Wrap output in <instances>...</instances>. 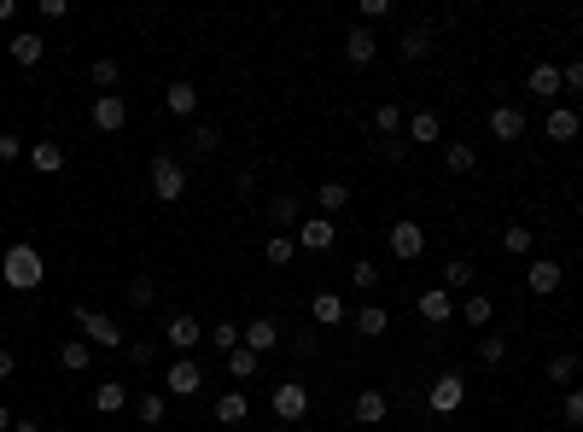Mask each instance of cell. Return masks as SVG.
Returning <instances> with one entry per match:
<instances>
[{
  "label": "cell",
  "instance_id": "37",
  "mask_svg": "<svg viewBox=\"0 0 583 432\" xmlns=\"http://www.w3.org/2000/svg\"><path fill=\"white\" fill-rule=\"evenodd\" d=\"M88 77H94V88H99V94H117L123 65H117V59H94V70H88Z\"/></svg>",
  "mask_w": 583,
  "mask_h": 432
},
{
  "label": "cell",
  "instance_id": "27",
  "mask_svg": "<svg viewBox=\"0 0 583 432\" xmlns=\"http://www.w3.org/2000/svg\"><path fill=\"white\" fill-rule=\"evenodd\" d=\"M205 339L216 345L222 356H228V351H240V345H245V327H240V322H210V327H205Z\"/></svg>",
  "mask_w": 583,
  "mask_h": 432
},
{
  "label": "cell",
  "instance_id": "38",
  "mask_svg": "<svg viewBox=\"0 0 583 432\" xmlns=\"http://www.w3.org/2000/svg\"><path fill=\"white\" fill-rule=\"evenodd\" d=\"M531 245H537V234H531L525 222H514V228H502V252H507V257H525Z\"/></svg>",
  "mask_w": 583,
  "mask_h": 432
},
{
  "label": "cell",
  "instance_id": "16",
  "mask_svg": "<svg viewBox=\"0 0 583 432\" xmlns=\"http://www.w3.org/2000/svg\"><path fill=\"white\" fill-rule=\"evenodd\" d=\"M280 339H287V333H280V322H269V316H263V322H245V351L269 356V351H275Z\"/></svg>",
  "mask_w": 583,
  "mask_h": 432
},
{
  "label": "cell",
  "instance_id": "47",
  "mask_svg": "<svg viewBox=\"0 0 583 432\" xmlns=\"http://www.w3.org/2000/svg\"><path fill=\"white\" fill-rule=\"evenodd\" d=\"M18 158H23V141L12 129H0V164H18Z\"/></svg>",
  "mask_w": 583,
  "mask_h": 432
},
{
  "label": "cell",
  "instance_id": "17",
  "mask_svg": "<svg viewBox=\"0 0 583 432\" xmlns=\"http://www.w3.org/2000/svg\"><path fill=\"white\" fill-rule=\"evenodd\" d=\"M269 222L297 234V222H304V199H297V193H275V199H269Z\"/></svg>",
  "mask_w": 583,
  "mask_h": 432
},
{
  "label": "cell",
  "instance_id": "56",
  "mask_svg": "<svg viewBox=\"0 0 583 432\" xmlns=\"http://www.w3.org/2000/svg\"><path fill=\"white\" fill-rule=\"evenodd\" d=\"M12 432H41V421H12Z\"/></svg>",
  "mask_w": 583,
  "mask_h": 432
},
{
  "label": "cell",
  "instance_id": "39",
  "mask_svg": "<svg viewBox=\"0 0 583 432\" xmlns=\"http://www.w3.org/2000/svg\"><path fill=\"white\" fill-rule=\"evenodd\" d=\"M158 304V280L152 275H134L129 280V310H152Z\"/></svg>",
  "mask_w": 583,
  "mask_h": 432
},
{
  "label": "cell",
  "instance_id": "48",
  "mask_svg": "<svg viewBox=\"0 0 583 432\" xmlns=\"http://www.w3.org/2000/svg\"><path fill=\"white\" fill-rule=\"evenodd\" d=\"M560 415H566V421H572V427H583V386H572V391H566Z\"/></svg>",
  "mask_w": 583,
  "mask_h": 432
},
{
  "label": "cell",
  "instance_id": "30",
  "mask_svg": "<svg viewBox=\"0 0 583 432\" xmlns=\"http://www.w3.org/2000/svg\"><path fill=\"white\" fill-rule=\"evenodd\" d=\"M351 322H356V333H362V339H379V333H386V327H391V316H386V310H379V304H362V310H356V316H351Z\"/></svg>",
  "mask_w": 583,
  "mask_h": 432
},
{
  "label": "cell",
  "instance_id": "52",
  "mask_svg": "<svg viewBox=\"0 0 583 432\" xmlns=\"http://www.w3.org/2000/svg\"><path fill=\"white\" fill-rule=\"evenodd\" d=\"M379 152H386L391 164H403V158H408V141H379Z\"/></svg>",
  "mask_w": 583,
  "mask_h": 432
},
{
  "label": "cell",
  "instance_id": "57",
  "mask_svg": "<svg viewBox=\"0 0 583 432\" xmlns=\"http://www.w3.org/2000/svg\"><path fill=\"white\" fill-rule=\"evenodd\" d=\"M0 432H12V409H6V403H0Z\"/></svg>",
  "mask_w": 583,
  "mask_h": 432
},
{
  "label": "cell",
  "instance_id": "31",
  "mask_svg": "<svg viewBox=\"0 0 583 432\" xmlns=\"http://www.w3.org/2000/svg\"><path fill=\"white\" fill-rule=\"evenodd\" d=\"M473 164H478V152L467 141H450V146H443V170H450V176H467Z\"/></svg>",
  "mask_w": 583,
  "mask_h": 432
},
{
  "label": "cell",
  "instance_id": "12",
  "mask_svg": "<svg viewBox=\"0 0 583 432\" xmlns=\"http://www.w3.org/2000/svg\"><path fill=\"white\" fill-rule=\"evenodd\" d=\"M414 310H420V316H426V322H432V327H443V322H455V299H450V292H443V287H426V292H420V299H414Z\"/></svg>",
  "mask_w": 583,
  "mask_h": 432
},
{
  "label": "cell",
  "instance_id": "40",
  "mask_svg": "<svg viewBox=\"0 0 583 432\" xmlns=\"http://www.w3.org/2000/svg\"><path fill=\"white\" fill-rule=\"evenodd\" d=\"M257 368H263V356H257V351H245V345H240V351H228V374L233 380H251Z\"/></svg>",
  "mask_w": 583,
  "mask_h": 432
},
{
  "label": "cell",
  "instance_id": "6",
  "mask_svg": "<svg viewBox=\"0 0 583 432\" xmlns=\"http://www.w3.org/2000/svg\"><path fill=\"white\" fill-rule=\"evenodd\" d=\"M198 386H205V368H198L193 356H176V363L164 368V391L169 398H198Z\"/></svg>",
  "mask_w": 583,
  "mask_h": 432
},
{
  "label": "cell",
  "instance_id": "4",
  "mask_svg": "<svg viewBox=\"0 0 583 432\" xmlns=\"http://www.w3.org/2000/svg\"><path fill=\"white\" fill-rule=\"evenodd\" d=\"M269 409H275V421H304L309 415V386L304 380H280L275 398H269Z\"/></svg>",
  "mask_w": 583,
  "mask_h": 432
},
{
  "label": "cell",
  "instance_id": "35",
  "mask_svg": "<svg viewBox=\"0 0 583 432\" xmlns=\"http://www.w3.org/2000/svg\"><path fill=\"white\" fill-rule=\"evenodd\" d=\"M374 129H379V134H386V141H396V134H403V129H408V117H403V106H391V100H386V106H379V111H374Z\"/></svg>",
  "mask_w": 583,
  "mask_h": 432
},
{
  "label": "cell",
  "instance_id": "34",
  "mask_svg": "<svg viewBox=\"0 0 583 432\" xmlns=\"http://www.w3.org/2000/svg\"><path fill=\"white\" fill-rule=\"evenodd\" d=\"M455 316H461V322H467V327H490V316H496V304L485 299V292H473V299H467V304H461V310H455Z\"/></svg>",
  "mask_w": 583,
  "mask_h": 432
},
{
  "label": "cell",
  "instance_id": "9",
  "mask_svg": "<svg viewBox=\"0 0 583 432\" xmlns=\"http://www.w3.org/2000/svg\"><path fill=\"white\" fill-rule=\"evenodd\" d=\"M467 403V380L461 374H438L432 380V415H455Z\"/></svg>",
  "mask_w": 583,
  "mask_h": 432
},
{
  "label": "cell",
  "instance_id": "22",
  "mask_svg": "<svg viewBox=\"0 0 583 432\" xmlns=\"http://www.w3.org/2000/svg\"><path fill=\"white\" fill-rule=\"evenodd\" d=\"M164 106L176 111V117H198V88H193V82H169V88H164Z\"/></svg>",
  "mask_w": 583,
  "mask_h": 432
},
{
  "label": "cell",
  "instance_id": "8",
  "mask_svg": "<svg viewBox=\"0 0 583 432\" xmlns=\"http://www.w3.org/2000/svg\"><path fill=\"white\" fill-rule=\"evenodd\" d=\"M304 252H332V240H339V228H332V216H304L297 222V234H292Z\"/></svg>",
  "mask_w": 583,
  "mask_h": 432
},
{
  "label": "cell",
  "instance_id": "5",
  "mask_svg": "<svg viewBox=\"0 0 583 432\" xmlns=\"http://www.w3.org/2000/svg\"><path fill=\"white\" fill-rule=\"evenodd\" d=\"M386 245H391V257L396 263H414L420 252H426V228H420V222H391V234H386Z\"/></svg>",
  "mask_w": 583,
  "mask_h": 432
},
{
  "label": "cell",
  "instance_id": "42",
  "mask_svg": "<svg viewBox=\"0 0 583 432\" xmlns=\"http://www.w3.org/2000/svg\"><path fill=\"white\" fill-rule=\"evenodd\" d=\"M216 146H222V129H216V123H193V152L210 158Z\"/></svg>",
  "mask_w": 583,
  "mask_h": 432
},
{
  "label": "cell",
  "instance_id": "46",
  "mask_svg": "<svg viewBox=\"0 0 583 432\" xmlns=\"http://www.w3.org/2000/svg\"><path fill=\"white\" fill-rule=\"evenodd\" d=\"M123 351H129V363H134V368L158 363V339H129V345H123Z\"/></svg>",
  "mask_w": 583,
  "mask_h": 432
},
{
  "label": "cell",
  "instance_id": "21",
  "mask_svg": "<svg viewBox=\"0 0 583 432\" xmlns=\"http://www.w3.org/2000/svg\"><path fill=\"white\" fill-rule=\"evenodd\" d=\"M12 59H18L23 70H35V65L47 59V41H41V35H30V30H23V35H12Z\"/></svg>",
  "mask_w": 583,
  "mask_h": 432
},
{
  "label": "cell",
  "instance_id": "29",
  "mask_svg": "<svg viewBox=\"0 0 583 432\" xmlns=\"http://www.w3.org/2000/svg\"><path fill=\"white\" fill-rule=\"evenodd\" d=\"M94 363V345L88 339H65L59 345V368H70V374H82V368Z\"/></svg>",
  "mask_w": 583,
  "mask_h": 432
},
{
  "label": "cell",
  "instance_id": "43",
  "mask_svg": "<svg viewBox=\"0 0 583 432\" xmlns=\"http://www.w3.org/2000/svg\"><path fill=\"white\" fill-rule=\"evenodd\" d=\"M396 53H403V59H426L432 53V35L426 30H408L403 41H396Z\"/></svg>",
  "mask_w": 583,
  "mask_h": 432
},
{
  "label": "cell",
  "instance_id": "53",
  "mask_svg": "<svg viewBox=\"0 0 583 432\" xmlns=\"http://www.w3.org/2000/svg\"><path fill=\"white\" fill-rule=\"evenodd\" d=\"M233 188H240V193H257V170H251V164H245V170H240V176H233Z\"/></svg>",
  "mask_w": 583,
  "mask_h": 432
},
{
  "label": "cell",
  "instance_id": "32",
  "mask_svg": "<svg viewBox=\"0 0 583 432\" xmlns=\"http://www.w3.org/2000/svg\"><path fill=\"white\" fill-rule=\"evenodd\" d=\"M315 205H321V216L344 211V205H351V188H344V181H321V188H315Z\"/></svg>",
  "mask_w": 583,
  "mask_h": 432
},
{
  "label": "cell",
  "instance_id": "13",
  "mask_svg": "<svg viewBox=\"0 0 583 432\" xmlns=\"http://www.w3.org/2000/svg\"><path fill=\"white\" fill-rule=\"evenodd\" d=\"M344 59H351V65H374L379 59V35L368 30V23H356V30L344 35Z\"/></svg>",
  "mask_w": 583,
  "mask_h": 432
},
{
  "label": "cell",
  "instance_id": "33",
  "mask_svg": "<svg viewBox=\"0 0 583 432\" xmlns=\"http://www.w3.org/2000/svg\"><path fill=\"white\" fill-rule=\"evenodd\" d=\"M292 252H297L292 234H269V240H263V263H275V269H287V263H292Z\"/></svg>",
  "mask_w": 583,
  "mask_h": 432
},
{
  "label": "cell",
  "instance_id": "44",
  "mask_svg": "<svg viewBox=\"0 0 583 432\" xmlns=\"http://www.w3.org/2000/svg\"><path fill=\"white\" fill-rule=\"evenodd\" d=\"M478 363H507V339H502V333H485V339H478Z\"/></svg>",
  "mask_w": 583,
  "mask_h": 432
},
{
  "label": "cell",
  "instance_id": "11",
  "mask_svg": "<svg viewBox=\"0 0 583 432\" xmlns=\"http://www.w3.org/2000/svg\"><path fill=\"white\" fill-rule=\"evenodd\" d=\"M164 339L176 345L181 356H193L198 339H205V327H198V316H169V322H164Z\"/></svg>",
  "mask_w": 583,
  "mask_h": 432
},
{
  "label": "cell",
  "instance_id": "28",
  "mask_svg": "<svg viewBox=\"0 0 583 432\" xmlns=\"http://www.w3.org/2000/svg\"><path fill=\"white\" fill-rule=\"evenodd\" d=\"M408 141H420V146L443 141V123H438V111H414V117H408Z\"/></svg>",
  "mask_w": 583,
  "mask_h": 432
},
{
  "label": "cell",
  "instance_id": "50",
  "mask_svg": "<svg viewBox=\"0 0 583 432\" xmlns=\"http://www.w3.org/2000/svg\"><path fill=\"white\" fill-rule=\"evenodd\" d=\"M560 82H566L572 94H583V59H572V65H560Z\"/></svg>",
  "mask_w": 583,
  "mask_h": 432
},
{
  "label": "cell",
  "instance_id": "7",
  "mask_svg": "<svg viewBox=\"0 0 583 432\" xmlns=\"http://www.w3.org/2000/svg\"><path fill=\"white\" fill-rule=\"evenodd\" d=\"M88 123L99 134H117L123 123H129V106H123V94H94V106H88Z\"/></svg>",
  "mask_w": 583,
  "mask_h": 432
},
{
  "label": "cell",
  "instance_id": "24",
  "mask_svg": "<svg viewBox=\"0 0 583 432\" xmlns=\"http://www.w3.org/2000/svg\"><path fill=\"white\" fill-rule=\"evenodd\" d=\"M30 164L41 170V176H59V170H65V146H59V141H35L30 146Z\"/></svg>",
  "mask_w": 583,
  "mask_h": 432
},
{
  "label": "cell",
  "instance_id": "36",
  "mask_svg": "<svg viewBox=\"0 0 583 432\" xmlns=\"http://www.w3.org/2000/svg\"><path fill=\"white\" fill-rule=\"evenodd\" d=\"M134 415H141L146 427H164V415H169V398H164V391H146V398L134 403Z\"/></svg>",
  "mask_w": 583,
  "mask_h": 432
},
{
  "label": "cell",
  "instance_id": "54",
  "mask_svg": "<svg viewBox=\"0 0 583 432\" xmlns=\"http://www.w3.org/2000/svg\"><path fill=\"white\" fill-rule=\"evenodd\" d=\"M0 380H12V351L0 345Z\"/></svg>",
  "mask_w": 583,
  "mask_h": 432
},
{
  "label": "cell",
  "instance_id": "26",
  "mask_svg": "<svg viewBox=\"0 0 583 432\" xmlns=\"http://www.w3.org/2000/svg\"><path fill=\"white\" fill-rule=\"evenodd\" d=\"M216 421H222V427H245V421H251V403H245V391L216 398Z\"/></svg>",
  "mask_w": 583,
  "mask_h": 432
},
{
  "label": "cell",
  "instance_id": "49",
  "mask_svg": "<svg viewBox=\"0 0 583 432\" xmlns=\"http://www.w3.org/2000/svg\"><path fill=\"white\" fill-rule=\"evenodd\" d=\"M391 6H396V0H362V23L374 30L379 18H391Z\"/></svg>",
  "mask_w": 583,
  "mask_h": 432
},
{
  "label": "cell",
  "instance_id": "41",
  "mask_svg": "<svg viewBox=\"0 0 583 432\" xmlns=\"http://www.w3.org/2000/svg\"><path fill=\"white\" fill-rule=\"evenodd\" d=\"M461 287H473V263H467V257H450V269H443V292H461Z\"/></svg>",
  "mask_w": 583,
  "mask_h": 432
},
{
  "label": "cell",
  "instance_id": "51",
  "mask_svg": "<svg viewBox=\"0 0 583 432\" xmlns=\"http://www.w3.org/2000/svg\"><path fill=\"white\" fill-rule=\"evenodd\" d=\"M65 12H70V0H41V18H47V23H59Z\"/></svg>",
  "mask_w": 583,
  "mask_h": 432
},
{
  "label": "cell",
  "instance_id": "45",
  "mask_svg": "<svg viewBox=\"0 0 583 432\" xmlns=\"http://www.w3.org/2000/svg\"><path fill=\"white\" fill-rule=\"evenodd\" d=\"M351 287H362V292H374V287H379V263H374V257H362V263L351 269Z\"/></svg>",
  "mask_w": 583,
  "mask_h": 432
},
{
  "label": "cell",
  "instance_id": "1",
  "mask_svg": "<svg viewBox=\"0 0 583 432\" xmlns=\"http://www.w3.org/2000/svg\"><path fill=\"white\" fill-rule=\"evenodd\" d=\"M0 275H6L12 292H35L47 280V263H41V252H35L30 240H18V245H6V257H0Z\"/></svg>",
  "mask_w": 583,
  "mask_h": 432
},
{
  "label": "cell",
  "instance_id": "2",
  "mask_svg": "<svg viewBox=\"0 0 583 432\" xmlns=\"http://www.w3.org/2000/svg\"><path fill=\"white\" fill-rule=\"evenodd\" d=\"M146 181H152V199L158 205H176L181 193H187V164H181V158H169V152H152Z\"/></svg>",
  "mask_w": 583,
  "mask_h": 432
},
{
  "label": "cell",
  "instance_id": "10",
  "mask_svg": "<svg viewBox=\"0 0 583 432\" xmlns=\"http://www.w3.org/2000/svg\"><path fill=\"white\" fill-rule=\"evenodd\" d=\"M560 280H566V269L554 263V257H537V263L525 269V287L537 292V299H554V292H560Z\"/></svg>",
  "mask_w": 583,
  "mask_h": 432
},
{
  "label": "cell",
  "instance_id": "18",
  "mask_svg": "<svg viewBox=\"0 0 583 432\" xmlns=\"http://www.w3.org/2000/svg\"><path fill=\"white\" fill-rule=\"evenodd\" d=\"M94 409L99 415H123L129 409V386H123V380H99L94 386Z\"/></svg>",
  "mask_w": 583,
  "mask_h": 432
},
{
  "label": "cell",
  "instance_id": "19",
  "mask_svg": "<svg viewBox=\"0 0 583 432\" xmlns=\"http://www.w3.org/2000/svg\"><path fill=\"white\" fill-rule=\"evenodd\" d=\"M525 88L537 94V100H554V94H566V82H560V65H537L525 77Z\"/></svg>",
  "mask_w": 583,
  "mask_h": 432
},
{
  "label": "cell",
  "instance_id": "15",
  "mask_svg": "<svg viewBox=\"0 0 583 432\" xmlns=\"http://www.w3.org/2000/svg\"><path fill=\"white\" fill-rule=\"evenodd\" d=\"M490 134L496 141H525V111L519 106H496L490 111Z\"/></svg>",
  "mask_w": 583,
  "mask_h": 432
},
{
  "label": "cell",
  "instance_id": "14",
  "mask_svg": "<svg viewBox=\"0 0 583 432\" xmlns=\"http://www.w3.org/2000/svg\"><path fill=\"white\" fill-rule=\"evenodd\" d=\"M309 316H315L321 327H344L351 322V304H344L339 292H315V299H309Z\"/></svg>",
  "mask_w": 583,
  "mask_h": 432
},
{
  "label": "cell",
  "instance_id": "20",
  "mask_svg": "<svg viewBox=\"0 0 583 432\" xmlns=\"http://www.w3.org/2000/svg\"><path fill=\"white\" fill-rule=\"evenodd\" d=\"M356 421H362V427H379V421H386V391H374V386H368V391H356Z\"/></svg>",
  "mask_w": 583,
  "mask_h": 432
},
{
  "label": "cell",
  "instance_id": "25",
  "mask_svg": "<svg viewBox=\"0 0 583 432\" xmlns=\"http://www.w3.org/2000/svg\"><path fill=\"white\" fill-rule=\"evenodd\" d=\"M542 380H549V386H560V391H572L578 386V356H549V368H542Z\"/></svg>",
  "mask_w": 583,
  "mask_h": 432
},
{
  "label": "cell",
  "instance_id": "23",
  "mask_svg": "<svg viewBox=\"0 0 583 432\" xmlns=\"http://www.w3.org/2000/svg\"><path fill=\"white\" fill-rule=\"evenodd\" d=\"M542 129H549V141H578V129H583V123H578V111H572V106H554Z\"/></svg>",
  "mask_w": 583,
  "mask_h": 432
},
{
  "label": "cell",
  "instance_id": "55",
  "mask_svg": "<svg viewBox=\"0 0 583 432\" xmlns=\"http://www.w3.org/2000/svg\"><path fill=\"white\" fill-rule=\"evenodd\" d=\"M6 18H18V0H0V23Z\"/></svg>",
  "mask_w": 583,
  "mask_h": 432
},
{
  "label": "cell",
  "instance_id": "3",
  "mask_svg": "<svg viewBox=\"0 0 583 432\" xmlns=\"http://www.w3.org/2000/svg\"><path fill=\"white\" fill-rule=\"evenodd\" d=\"M70 316H77V327H82V339H88V345H105V351H117V345H129V339H123V327L111 322V316L88 310V304H77V310H70Z\"/></svg>",
  "mask_w": 583,
  "mask_h": 432
}]
</instances>
